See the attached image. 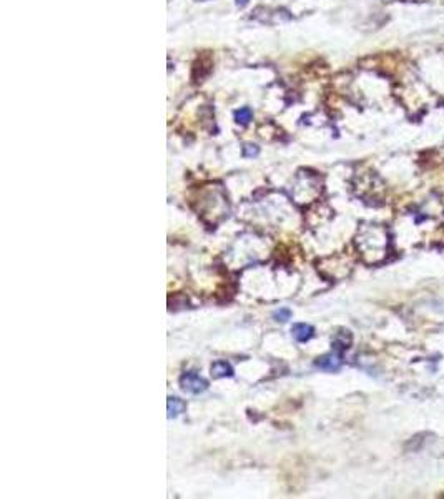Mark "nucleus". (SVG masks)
Returning <instances> with one entry per match:
<instances>
[{
	"label": "nucleus",
	"instance_id": "nucleus-1",
	"mask_svg": "<svg viewBox=\"0 0 444 499\" xmlns=\"http://www.w3.org/2000/svg\"><path fill=\"white\" fill-rule=\"evenodd\" d=\"M356 245L366 261L369 263L380 261L388 253V245H389L388 231L383 226L378 225L366 226L358 235Z\"/></svg>",
	"mask_w": 444,
	"mask_h": 499
},
{
	"label": "nucleus",
	"instance_id": "nucleus-2",
	"mask_svg": "<svg viewBox=\"0 0 444 499\" xmlns=\"http://www.w3.org/2000/svg\"><path fill=\"white\" fill-rule=\"evenodd\" d=\"M180 386H182L183 391L200 394L208 388V383L203 380L201 376H198L196 373H187V375H183L182 380H180Z\"/></svg>",
	"mask_w": 444,
	"mask_h": 499
},
{
	"label": "nucleus",
	"instance_id": "nucleus-3",
	"mask_svg": "<svg viewBox=\"0 0 444 499\" xmlns=\"http://www.w3.org/2000/svg\"><path fill=\"white\" fill-rule=\"evenodd\" d=\"M341 364H343V359H341L339 351L325 354V356L318 358V361H316L318 368L325 370V371H338L341 368Z\"/></svg>",
	"mask_w": 444,
	"mask_h": 499
},
{
	"label": "nucleus",
	"instance_id": "nucleus-4",
	"mask_svg": "<svg viewBox=\"0 0 444 499\" xmlns=\"http://www.w3.org/2000/svg\"><path fill=\"white\" fill-rule=\"evenodd\" d=\"M313 331H315L313 326H310V324H306V323H298L291 328V333L295 336V340L301 341V343L308 341L311 336H313Z\"/></svg>",
	"mask_w": 444,
	"mask_h": 499
},
{
	"label": "nucleus",
	"instance_id": "nucleus-5",
	"mask_svg": "<svg viewBox=\"0 0 444 499\" xmlns=\"http://www.w3.org/2000/svg\"><path fill=\"white\" fill-rule=\"evenodd\" d=\"M351 341H353L351 333L350 331H345V329H343V331L336 333L334 340H333V346H334L336 351H345V350H348V348L351 346Z\"/></svg>",
	"mask_w": 444,
	"mask_h": 499
},
{
	"label": "nucleus",
	"instance_id": "nucleus-6",
	"mask_svg": "<svg viewBox=\"0 0 444 499\" xmlns=\"http://www.w3.org/2000/svg\"><path fill=\"white\" fill-rule=\"evenodd\" d=\"M166 411H168V418H177L178 414H182L185 411V403L180 398H168L166 403Z\"/></svg>",
	"mask_w": 444,
	"mask_h": 499
},
{
	"label": "nucleus",
	"instance_id": "nucleus-7",
	"mask_svg": "<svg viewBox=\"0 0 444 499\" xmlns=\"http://www.w3.org/2000/svg\"><path fill=\"white\" fill-rule=\"evenodd\" d=\"M212 375L215 378H225V376H231L233 375V370L231 366L228 364L226 361H217L212 364Z\"/></svg>",
	"mask_w": 444,
	"mask_h": 499
},
{
	"label": "nucleus",
	"instance_id": "nucleus-8",
	"mask_svg": "<svg viewBox=\"0 0 444 499\" xmlns=\"http://www.w3.org/2000/svg\"><path fill=\"white\" fill-rule=\"evenodd\" d=\"M236 122L238 123H248L250 122V120H251V117H253V113H251V110H250V108L248 107H243V108H240V110L236 112Z\"/></svg>",
	"mask_w": 444,
	"mask_h": 499
},
{
	"label": "nucleus",
	"instance_id": "nucleus-9",
	"mask_svg": "<svg viewBox=\"0 0 444 499\" xmlns=\"http://www.w3.org/2000/svg\"><path fill=\"white\" fill-rule=\"evenodd\" d=\"M273 316H275V320H277V321H286V320H290V318H291V311L288 308H280L278 311H275Z\"/></svg>",
	"mask_w": 444,
	"mask_h": 499
},
{
	"label": "nucleus",
	"instance_id": "nucleus-10",
	"mask_svg": "<svg viewBox=\"0 0 444 499\" xmlns=\"http://www.w3.org/2000/svg\"><path fill=\"white\" fill-rule=\"evenodd\" d=\"M245 157H255V155H258V147L255 145H247L245 147Z\"/></svg>",
	"mask_w": 444,
	"mask_h": 499
}]
</instances>
